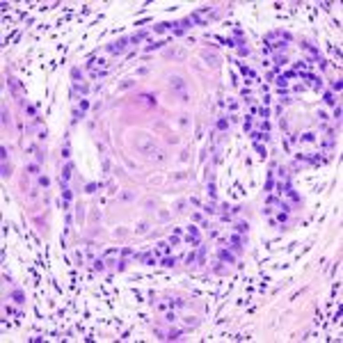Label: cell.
<instances>
[{
	"instance_id": "1",
	"label": "cell",
	"mask_w": 343,
	"mask_h": 343,
	"mask_svg": "<svg viewBox=\"0 0 343 343\" xmlns=\"http://www.w3.org/2000/svg\"><path fill=\"white\" fill-rule=\"evenodd\" d=\"M126 44H128V41H126V39H119V41H117V44H112V46H110V50H112V53H121V50H124V46H126Z\"/></svg>"
},
{
	"instance_id": "2",
	"label": "cell",
	"mask_w": 343,
	"mask_h": 343,
	"mask_svg": "<svg viewBox=\"0 0 343 343\" xmlns=\"http://www.w3.org/2000/svg\"><path fill=\"white\" fill-rule=\"evenodd\" d=\"M172 87L179 89V92H183V89H185V82L181 80V78H172Z\"/></svg>"
},
{
	"instance_id": "3",
	"label": "cell",
	"mask_w": 343,
	"mask_h": 343,
	"mask_svg": "<svg viewBox=\"0 0 343 343\" xmlns=\"http://www.w3.org/2000/svg\"><path fill=\"white\" fill-rule=\"evenodd\" d=\"M220 259H222V261L233 263V254H229V252H224V249H222V252H220Z\"/></svg>"
},
{
	"instance_id": "4",
	"label": "cell",
	"mask_w": 343,
	"mask_h": 343,
	"mask_svg": "<svg viewBox=\"0 0 343 343\" xmlns=\"http://www.w3.org/2000/svg\"><path fill=\"white\" fill-rule=\"evenodd\" d=\"M163 265H165V268H172V265H174V259H165Z\"/></svg>"
},
{
	"instance_id": "5",
	"label": "cell",
	"mask_w": 343,
	"mask_h": 343,
	"mask_svg": "<svg viewBox=\"0 0 343 343\" xmlns=\"http://www.w3.org/2000/svg\"><path fill=\"white\" fill-rule=\"evenodd\" d=\"M14 300H16L18 304H21V302H23V295H21V293H18V291H16V293H14Z\"/></svg>"
},
{
	"instance_id": "6",
	"label": "cell",
	"mask_w": 343,
	"mask_h": 343,
	"mask_svg": "<svg viewBox=\"0 0 343 343\" xmlns=\"http://www.w3.org/2000/svg\"><path fill=\"white\" fill-rule=\"evenodd\" d=\"M238 231H247V224H245V222H238Z\"/></svg>"
}]
</instances>
